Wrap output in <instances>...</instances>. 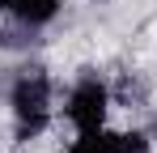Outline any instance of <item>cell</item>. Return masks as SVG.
Wrapping results in <instances>:
<instances>
[{"label":"cell","mask_w":157,"mask_h":153,"mask_svg":"<svg viewBox=\"0 0 157 153\" xmlns=\"http://www.w3.org/2000/svg\"><path fill=\"white\" fill-rule=\"evenodd\" d=\"M115 153H149V140L140 132H123V136H115Z\"/></svg>","instance_id":"5b68a950"},{"label":"cell","mask_w":157,"mask_h":153,"mask_svg":"<svg viewBox=\"0 0 157 153\" xmlns=\"http://www.w3.org/2000/svg\"><path fill=\"white\" fill-rule=\"evenodd\" d=\"M68 153H115V136L102 132V128H89V132H81L77 140H72Z\"/></svg>","instance_id":"277c9868"},{"label":"cell","mask_w":157,"mask_h":153,"mask_svg":"<svg viewBox=\"0 0 157 153\" xmlns=\"http://www.w3.org/2000/svg\"><path fill=\"white\" fill-rule=\"evenodd\" d=\"M0 9L13 13L21 26H43V22H51V17H55L59 0H0Z\"/></svg>","instance_id":"3957f363"},{"label":"cell","mask_w":157,"mask_h":153,"mask_svg":"<svg viewBox=\"0 0 157 153\" xmlns=\"http://www.w3.org/2000/svg\"><path fill=\"white\" fill-rule=\"evenodd\" d=\"M47 106H51V85H47V76L38 73H26L17 76V85H13V115H17V140H30L34 132H43L47 124Z\"/></svg>","instance_id":"6da1fadb"},{"label":"cell","mask_w":157,"mask_h":153,"mask_svg":"<svg viewBox=\"0 0 157 153\" xmlns=\"http://www.w3.org/2000/svg\"><path fill=\"white\" fill-rule=\"evenodd\" d=\"M68 119H72L81 132L102 128V119H106V85L98 76H85L77 89H72V98H68Z\"/></svg>","instance_id":"7a4b0ae2"}]
</instances>
